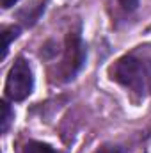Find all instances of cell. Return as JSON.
<instances>
[{
	"label": "cell",
	"mask_w": 151,
	"mask_h": 153,
	"mask_svg": "<svg viewBox=\"0 0 151 153\" xmlns=\"http://www.w3.org/2000/svg\"><path fill=\"white\" fill-rule=\"evenodd\" d=\"M13 111H11V107H9V103L4 100L2 102V119H0V123H2V134H5L7 132V128H9V123H11V119H13Z\"/></svg>",
	"instance_id": "cell-6"
},
{
	"label": "cell",
	"mask_w": 151,
	"mask_h": 153,
	"mask_svg": "<svg viewBox=\"0 0 151 153\" xmlns=\"http://www.w3.org/2000/svg\"><path fill=\"white\" fill-rule=\"evenodd\" d=\"M85 55H87V50L80 34L70 32L64 41V55L59 66V75L62 76V80H70L78 73V70L85 62Z\"/></svg>",
	"instance_id": "cell-3"
},
{
	"label": "cell",
	"mask_w": 151,
	"mask_h": 153,
	"mask_svg": "<svg viewBox=\"0 0 151 153\" xmlns=\"http://www.w3.org/2000/svg\"><path fill=\"white\" fill-rule=\"evenodd\" d=\"M94 153H123V152H121V148H119L117 144H110V143H107V144H101Z\"/></svg>",
	"instance_id": "cell-7"
},
{
	"label": "cell",
	"mask_w": 151,
	"mask_h": 153,
	"mask_svg": "<svg viewBox=\"0 0 151 153\" xmlns=\"http://www.w3.org/2000/svg\"><path fill=\"white\" fill-rule=\"evenodd\" d=\"M20 36V29L14 27V25H9V27H2V39H4V46H2V57L7 55V50H9V45L13 39H16Z\"/></svg>",
	"instance_id": "cell-4"
},
{
	"label": "cell",
	"mask_w": 151,
	"mask_h": 153,
	"mask_svg": "<svg viewBox=\"0 0 151 153\" xmlns=\"http://www.w3.org/2000/svg\"><path fill=\"white\" fill-rule=\"evenodd\" d=\"M23 153H61L55 148H52L50 144H44L41 141H29L23 146Z\"/></svg>",
	"instance_id": "cell-5"
},
{
	"label": "cell",
	"mask_w": 151,
	"mask_h": 153,
	"mask_svg": "<svg viewBox=\"0 0 151 153\" xmlns=\"http://www.w3.org/2000/svg\"><path fill=\"white\" fill-rule=\"evenodd\" d=\"M16 2H18V0H0V4H2V7H4V9H9V7H13Z\"/></svg>",
	"instance_id": "cell-9"
},
{
	"label": "cell",
	"mask_w": 151,
	"mask_h": 153,
	"mask_svg": "<svg viewBox=\"0 0 151 153\" xmlns=\"http://www.w3.org/2000/svg\"><path fill=\"white\" fill-rule=\"evenodd\" d=\"M121 5H123V9H126V11H135L137 9V5H139V0H117Z\"/></svg>",
	"instance_id": "cell-8"
},
{
	"label": "cell",
	"mask_w": 151,
	"mask_h": 153,
	"mask_svg": "<svg viewBox=\"0 0 151 153\" xmlns=\"http://www.w3.org/2000/svg\"><path fill=\"white\" fill-rule=\"evenodd\" d=\"M109 75L137 96L144 98L151 94V57L141 50L119 57L109 68Z\"/></svg>",
	"instance_id": "cell-1"
},
{
	"label": "cell",
	"mask_w": 151,
	"mask_h": 153,
	"mask_svg": "<svg viewBox=\"0 0 151 153\" xmlns=\"http://www.w3.org/2000/svg\"><path fill=\"white\" fill-rule=\"evenodd\" d=\"M32 89H34L32 68L23 57H18L5 78V87H4L5 96L11 102H23L25 98L30 96Z\"/></svg>",
	"instance_id": "cell-2"
}]
</instances>
